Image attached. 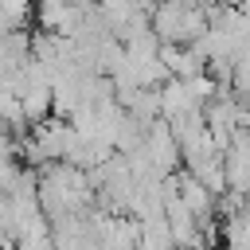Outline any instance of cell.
Segmentation results:
<instances>
[{
  "label": "cell",
  "instance_id": "6da1fadb",
  "mask_svg": "<svg viewBox=\"0 0 250 250\" xmlns=\"http://www.w3.org/2000/svg\"><path fill=\"white\" fill-rule=\"evenodd\" d=\"M180 176V199L188 203V211L199 219V227H207V223H215V215H219V195H211L207 191V184L203 180H195L188 168L184 172H176Z\"/></svg>",
  "mask_w": 250,
  "mask_h": 250
},
{
  "label": "cell",
  "instance_id": "7a4b0ae2",
  "mask_svg": "<svg viewBox=\"0 0 250 250\" xmlns=\"http://www.w3.org/2000/svg\"><path fill=\"white\" fill-rule=\"evenodd\" d=\"M160 98H164V121H180V117L203 109V105L191 98V90H188L184 78H168V82L160 86Z\"/></svg>",
  "mask_w": 250,
  "mask_h": 250
},
{
  "label": "cell",
  "instance_id": "3957f363",
  "mask_svg": "<svg viewBox=\"0 0 250 250\" xmlns=\"http://www.w3.org/2000/svg\"><path fill=\"white\" fill-rule=\"evenodd\" d=\"M125 109H129L137 121H145V125L164 121V98H160V90H137V94L125 102Z\"/></svg>",
  "mask_w": 250,
  "mask_h": 250
},
{
  "label": "cell",
  "instance_id": "277c9868",
  "mask_svg": "<svg viewBox=\"0 0 250 250\" xmlns=\"http://www.w3.org/2000/svg\"><path fill=\"white\" fill-rule=\"evenodd\" d=\"M70 0H35V27L39 31H62L70 20Z\"/></svg>",
  "mask_w": 250,
  "mask_h": 250
},
{
  "label": "cell",
  "instance_id": "5b68a950",
  "mask_svg": "<svg viewBox=\"0 0 250 250\" xmlns=\"http://www.w3.org/2000/svg\"><path fill=\"white\" fill-rule=\"evenodd\" d=\"M223 246L227 250H250V215H234L223 223Z\"/></svg>",
  "mask_w": 250,
  "mask_h": 250
},
{
  "label": "cell",
  "instance_id": "8992f818",
  "mask_svg": "<svg viewBox=\"0 0 250 250\" xmlns=\"http://www.w3.org/2000/svg\"><path fill=\"white\" fill-rule=\"evenodd\" d=\"M31 8H35V0H0V12H4V31H27Z\"/></svg>",
  "mask_w": 250,
  "mask_h": 250
}]
</instances>
